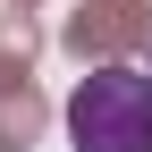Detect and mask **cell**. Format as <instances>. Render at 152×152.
Segmentation results:
<instances>
[{
  "instance_id": "5b68a950",
  "label": "cell",
  "mask_w": 152,
  "mask_h": 152,
  "mask_svg": "<svg viewBox=\"0 0 152 152\" xmlns=\"http://www.w3.org/2000/svg\"><path fill=\"white\" fill-rule=\"evenodd\" d=\"M17 9H34V0H17Z\"/></svg>"
},
{
  "instance_id": "3957f363",
  "label": "cell",
  "mask_w": 152,
  "mask_h": 152,
  "mask_svg": "<svg viewBox=\"0 0 152 152\" xmlns=\"http://www.w3.org/2000/svg\"><path fill=\"white\" fill-rule=\"evenodd\" d=\"M34 51H42V34H34V9H17V0H9V17H0V93L34 76Z\"/></svg>"
},
{
  "instance_id": "6da1fadb",
  "label": "cell",
  "mask_w": 152,
  "mask_h": 152,
  "mask_svg": "<svg viewBox=\"0 0 152 152\" xmlns=\"http://www.w3.org/2000/svg\"><path fill=\"white\" fill-rule=\"evenodd\" d=\"M68 135L76 152H152V68L102 59L68 102Z\"/></svg>"
},
{
  "instance_id": "277c9868",
  "label": "cell",
  "mask_w": 152,
  "mask_h": 152,
  "mask_svg": "<svg viewBox=\"0 0 152 152\" xmlns=\"http://www.w3.org/2000/svg\"><path fill=\"white\" fill-rule=\"evenodd\" d=\"M34 135H42V93L34 85H9L0 93V152H26Z\"/></svg>"
},
{
  "instance_id": "7a4b0ae2",
  "label": "cell",
  "mask_w": 152,
  "mask_h": 152,
  "mask_svg": "<svg viewBox=\"0 0 152 152\" xmlns=\"http://www.w3.org/2000/svg\"><path fill=\"white\" fill-rule=\"evenodd\" d=\"M152 42V0H85L68 17V51L76 59H127Z\"/></svg>"
}]
</instances>
